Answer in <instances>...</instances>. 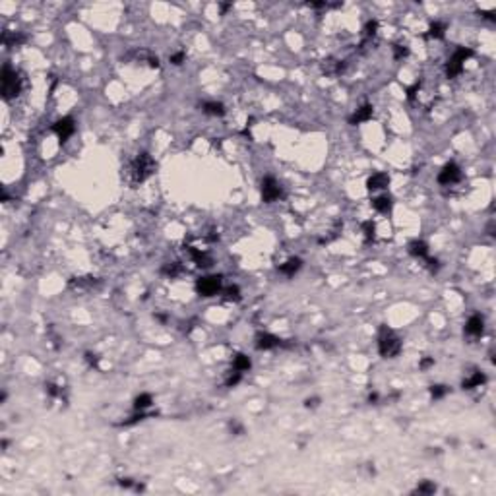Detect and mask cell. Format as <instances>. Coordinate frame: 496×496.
<instances>
[{"instance_id": "6da1fadb", "label": "cell", "mask_w": 496, "mask_h": 496, "mask_svg": "<svg viewBox=\"0 0 496 496\" xmlns=\"http://www.w3.org/2000/svg\"><path fill=\"white\" fill-rule=\"evenodd\" d=\"M23 88V78L20 72H16L10 64L2 68V97L6 101L14 99L20 95V91Z\"/></svg>"}, {"instance_id": "7a4b0ae2", "label": "cell", "mask_w": 496, "mask_h": 496, "mask_svg": "<svg viewBox=\"0 0 496 496\" xmlns=\"http://www.w3.org/2000/svg\"><path fill=\"white\" fill-rule=\"evenodd\" d=\"M155 161L149 153H140L138 157L132 161L130 165V177H132V182L134 184H140V182L148 181L153 173H155Z\"/></svg>"}, {"instance_id": "3957f363", "label": "cell", "mask_w": 496, "mask_h": 496, "mask_svg": "<svg viewBox=\"0 0 496 496\" xmlns=\"http://www.w3.org/2000/svg\"><path fill=\"white\" fill-rule=\"evenodd\" d=\"M378 353L384 359H396L401 353V339L397 338L392 330L382 328L380 338H378Z\"/></svg>"}, {"instance_id": "277c9868", "label": "cell", "mask_w": 496, "mask_h": 496, "mask_svg": "<svg viewBox=\"0 0 496 496\" xmlns=\"http://www.w3.org/2000/svg\"><path fill=\"white\" fill-rule=\"evenodd\" d=\"M223 289V277L221 275H205L196 281V293L200 297H215Z\"/></svg>"}, {"instance_id": "5b68a950", "label": "cell", "mask_w": 496, "mask_h": 496, "mask_svg": "<svg viewBox=\"0 0 496 496\" xmlns=\"http://www.w3.org/2000/svg\"><path fill=\"white\" fill-rule=\"evenodd\" d=\"M473 56V50L471 49H465V47H459L453 50V54L450 56V60L446 62V76L448 78H455L457 74H461L463 70V62Z\"/></svg>"}, {"instance_id": "8992f818", "label": "cell", "mask_w": 496, "mask_h": 496, "mask_svg": "<svg viewBox=\"0 0 496 496\" xmlns=\"http://www.w3.org/2000/svg\"><path fill=\"white\" fill-rule=\"evenodd\" d=\"M279 198H283V188L281 184L275 181L273 177H264L262 179V202L264 203H273L277 202Z\"/></svg>"}, {"instance_id": "52a82bcc", "label": "cell", "mask_w": 496, "mask_h": 496, "mask_svg": "<svg viewBox=\"0 0 496 496\" xmlns=\"http://www.w3.org/2000/svg\"><path fill=\"white\" fill-rule=\"evenodd\" d=\"M52 132L58 136V142H60V144H66L68 138L76 132V122H74V118H72V116H64V118L56 120V122L52 124Z\"/></svg>"}, {"instance_id": "ba28073f", "label": "cell", "mask_w": 496, "mask_h": 496, "mask_svg": "<svg viewBox=\"0 0 496 496\" xmlns=\"http://www.w3.org/2000/svg\"><path fill=\"white\" fill-rule=\"evenodd\" d=\"M459 179H461V169H459L453 161L446 163V165L442 167V171L438 173V177H436L438 184H442V186H450V184L457 182Z\"/></svg>"}, {"instance_id": "9c48e42d", "label": "cell", "mask_w": 496, "mask_h": 496, "mask_svg": "<svg viewBox=\"0 0 496 496\" xmlns=\"http://www.w3.org/2000/svg\"><path fill=\"white\" fill-rule=\"evenodd\" d=\"M281 343H283V341L277 338V336H273V334H258V336H256V341H254V345H256L258 351L277 349V347H281Z\"/></svg>"}, {"instance_id": "30bf717a", "label": "cell", "mask_w": 496, "mask_h": 496, "mask_svg": "<svg viewBox=\"0 0 496 496\" xmlns=\"http://www.w3.org/2000/svg\"><path fill=\"white\" fill-rule=\"evenodd\" d=\"M372 114H374V109H372V105L370 103H364L362 107H359L355 113L351 114L349 118H347V122L351 124V126H357V124H362V122H366V120H370L372 118Z\"/></svg>"}, {"instance_id": "8fae6325", "label": "cell", "mask_w": 496, "mask_h": 496, "mask_svg": "<svg viewBox=\"0 0 496 496\" xmlns=\"http://www.w3.org/2000/svg\"><path fill=\"white\" fill-rule=\"evenodd\" d=\"M485 332V320L481 314H473L465 324V334L469 338H481Z\"/></svg>"}, {"instance_id": "7c38bea8", "label": "cell", "mask_w": 496, "mask_h": 496, "mask_svg": "<svg viewBox=\"0 0 496 496\" xmlns=\"http://www.w3.org/2000/svg\"><path fill=\"white\" fill-rule=\"evenodd\" d=\"M388 184H390V177H388L386 173H374V175L368 177L366 188H368L370 192H378V190L388 188Z\"/></svg>"}, {"instance_id": "4fadbf2b", "label": "cell", "mask_w": 496, "mask_h": 496, "mask_svg": "<svg viewBox=\"0 0 496 496\" xmlns=\"http://www.w3.org/2000/svg\"><path fill=\"white\" fill-rule=\"evenodd\" d=\"M186 250L190 252V256H192V260H194V264L198 268H211L213 260H211V256L207 252H202V250H198L194 247H186Z\"/></svg>"}, {"instance_id": "5bb4252c", "label": "cell", "mask_w": 496, "mask_h": 496, "mask_svg": "<svg viewBox=\"0 0 496 496\" xmlns=\"http://www.w3.org/2000/svg\"><path fill=\"white\" fill-rule=\"evenodd\" d=\"M322 70L326 76H339L345 70V60H336V58H328L322 62Z\"/></svg>"}, {"instance_id": "9a60e30c", "label": "cell", "mask_w": 496, "mask_h": 496, "mask_svg": "<svg viewBox=\"0 0 496 496\" xmlns=\"http://www.w3.org/2000/svg\"><path fill=\"white\" fill-rule=\"evenodd\" d=\"M409 254L411 256H415V258H421V260H427L429 258V245L427 243H423V241H411L409 243Z\"/></svg>"}, {"instance_id": "2e32d148", "label": "cell", "mask_w": 496, "mask_h": 496, "mask_svg": "<svg viewBox=\"0 0 496 496\" xmlns=\"http://www.w3.org/2000/svg\"><path fill=\"white\" fill-rule=\"evenodd\" d=\"M485 382H487V376H485L481 370H475V372H471V376L463 378L461 388H463V390H473V388H481Z\"/></svg>"}, {"instance_id": "e0dca14e", "label": "cell", "mask_w": 496, "mask_h": 496, "mask_svg": "<svg viewBox=\"0 0 496 496\" xmlns=\"http://www.w3.org/2000/svg\"><path fill=\"white\" fill-rule=\"evenodd\" d=\"M95 277H74L72 281H70V287L74 289V291H90L95 287Z\"/></svg>"}, {"instance_id": "ac0fdd59", "label": "cell", "mask_w": 496, "mask_h": 496, "mask_svg": "<svg viewBox=\"0 0 496 496\" xmlns=\"http://www.w3.org/2000/svg\"><path fill=\"white\" fill-rule=\"evenodd\" d=\"M300 268H302V260H300V258H289L285 264L279 266V273H283V275H287V277H293Z\"/></svg>"}, {"instance_id": "d6986e66", "label": "cell", "mask_w": 496, "mask_h": 496, "mask_svg": "<svg viewBox=\"0 0 496 496\" xmlns=\"http://www.w3.org/2000/svg\"><path fill=\"white\" fill-rule=\"evenodd\" d=\"M446 31H448V23H444V22H432L429 25L427 37H429V39H444V37H446Z\"/></svg>"}, {"instance_id": "ffe728a7", "label": "cell", "mask_w": 496, "mask_h": 496, "mask_svg": "<svg viewBox=\"0 0 496 496\" xmlns=\"http://www.w3.org/2000/svg\"><path fill=\"white\" fill-rule=\"evenodd\" d=\"M376 31H378V22H376V20H370V22L364 25V29H362V43H361V47L372 45V39L376 37Z\"/></svg>"}, {"instance_id": "44dd1931", "label": "cell", "mask_w": 496, "mask_h": 496, "mask_svg": "<svg viewBox=\"0 0 496 496\" xmlns=\"http://www.w3.org/2000/svg\"><path fill=\"white\" fill-rule=\"evenodd\" d=\"M372 207H374L376 211H380V213H388V211H392V207H394V200H392V196L382 194V196H378V198L372 200Z\"/></svg>"}, {"instance_id": "7402d4cb", "label": "cell", "mask_w": 496, "mask_h": 496, "mask_svg": "<svg viewBox=\"0 0 496 496\" xmlns=\"http://www.w3.org/2000/svg\"><path fill=\"white\" fill-rule=\"evenodd\" d=\"M202 111L209 116H223L225 114V107L223 103H217V101H207L202 105Z\"/></svg>"}, {"instance_id": "603a6c76", "label": "cell", "mask_w": 496, "mask_h": 496, "mask_svg": "<svg viewBox=\"0 0 496 496\" xmlns=\"http://www.w3.org/2000/svg\"><path fill=\"white\" fill-rule=\"evenodd\" d=\"M250 366H252V362H250V359H248L245 353H237L235 355V359H233V368L235 370H239V372L245 374V372L250 370Z\"/></svg>"}, {"instance_id": "cb8c5ba5", "label": "cell", "mask_w": 496, "mask_h": 496, "mask_svg": "<svg viewBox=\"0 0 496 496\" xmlns=\"http://www.w3.org/2000/svg\"><path fill=\"white\" fill-rule=\"evenodd\" d=\"M161 273H163V275H167V277H171V279L179 277V275L182 273L181 262H169V264H165V266L161 268Z\"/></svg>"}, {"instance_id": "d4e9b609", "label": "cell", "mask_w": 496, "mask_h": 496, "mask_svg": "<svg viewBox=\"0 0 496 496\" xmlns=\"http://www.w3.org/2000/svg\"><path fill=\"white\" fill-rule=\"evenodd\" d=\"M151 403H153L151 394H140L134 399V409L136 411H146L148 407H151Z\"/></svg>"}, {"instance_id": "484cf974", "label": "cell", "mask_w": 496, "mask_h": 496, "mask_svg": "<svg viewBox=\"0 0 496 496\" xmlns=\"http://www.w3.org/2000/svg\"><path fill=\"white\" fill-rule=\"evenodd\" d=\"M430 397L432 399H442L444 396H448V392H450V388L448 386H442V384H436V386H430Z\"/></svg>"}, {"instance_id": "4316f807", "label": "cell", "mask_w": 496, "mask_h": 496, "mask_svg": "<svg viewBox=\"0 0 496 496\" xmlns=\"http://www.w3.org/2000/svg\"><path fill=\"white\" fill-rule=\"evenodd\" d=\"M223 298H225V300H233V302L241 300V289H239L237 285L227 287V289H223Z\"/></svg>"}, {"instance_id": "83f0119b", "label": "cell", "mask_w": 496, "mask_h": 496, "mask_svg": "<svg viewBox=\"0 0 496 496\" xmlns=\"http://www.w3.org/2000/svg\"><path fill=\"white\" fill-rule=\"evenodd\" d=\"M417 493L419 495H434L436 493V485L434 483H430V481H423V483H419V487H417Z\"/></svg>"}, {"instance_id": "f1b7e54d", "label": "cell", "mask_w": 496, "mask_h": 496, "mask_svg": "<svg viewBox=\"0 0 496 496\" xmlns=\"http://www.w3.org/2000/svg\"><path fill=\"white\" fill-rule=\"evenodd\" d=\"M241 380H243V372H239V370L233 368V370L229 372V376L225 378V386L227 388H235Z\"/></svg>"}, {"instance_id": "f546056e", "label": "cell", "mask_w": 496, "mask_h": 496, "mask_svg": "<svg viewBox=\"0 0 496 496\" xmlns=\"http://www.w3.org/2000/svg\"><path fill=\"white\" fill-rule=\"evenodd\" d=\"M362 231H364V239L370 243L374 239V225H372V221H364L362 223Z\"/></svg>"}, {"instance_id": "4dcf8cb0", "label": "cell", "mask_w": 496, "mask_h": 496, "mask_svg": "<svg viewBox=\"0 0 496 496\" xmlns=\"http://www.w3.org/2000/svg\"><path fill=\"white\" fill-rule=\"evenodd\" d=\"M45 392L50 396V397H62V390L54 384H45Z\"/></svg>"}, {"instance_id": "1f68e13d", "label": "cell", "mask_w": 496, "mask_h": 496, "mask_svg": "<svg viewBox=\"0 0 496 496\" xmlns=\"http://www.w3.org/2000/svg\"><path fill=\"white\" fill-rule=\"evenodd\" d=\"M407 54H409V49H407L405 45H396V47H394V56H396L397 60L405 58Z\"/></svg>"}, {"instance_id": "d6a6232c", "label": "cell", "mask_w": 496, "mask_h": 496, "mask_svg": "<svg viewBox=\"0 0 496 496\" xmlns=\"http://www.w3.org/2000/svg\"><path fill=\"white\" fill-rule=\"evenodd\" d=\"M169 60H171V62H173L175 66H181L182 62L186 60V52H184V50H179V52L171 54V58H169Z\"/></svg>"}, {"instance_id": "836d02e7", "label": "cell", "mask_w": 496, "mask_h": 496, "mask_svg": "<svg viewBox=\"0 0 496 496\" xmlns=\"http://www.w3.org/2000/svg\"><path fill=\"white\" fill-rule=\"evenodd\" d=\"M229 429H231V432L233 434H237V436H241V434H245V427L237 421V419H233L231 423H229Z\"/></svg>"}, {"instance_id": "e575fe53", "label": "cell", "mask_w": 496, "mask_h": 496, "mask_svg": "<svg viewBox=\"0 0 496 496\" xmlns=\"http://www.w3.org/2000/svg\"><path fill=\"white\" fill-rule=\"evenodd\" d=\"M419 90H421V82H415V84H413V86H411V88L407 90V97H409V99L413 101V99H415V95H417V91H419Z\"/></svg>"}, {"instance_id": "d590c367", "label": "cell", "mask_w": 496, "mask_h": 496, "mask_svg": "<svg viewBox=\"0 0 496 496\" xmlns=\"http://www.w3.org/2000/svg\"><path fill=\"white\" fill-rule=\"evenodd\" d=\"M86 361H88L90 366H97V364H99V357L93 355V353H86Z\"/></svg>"}, {"instance_id": "8d00e7d4", "label": "cell", "mask_w": 496, "mask_h": 496, "mask_svg": "<svg viewBox=\"0 0 496 496\" xmlns=\"http://www.w3.org/2000/svg\"><path fill=\"white\" fill-rule=\"evenodd\" d=\"M432 364H434V359H423V361L419 362V368H421V370H427V368L432 366Z\"/></svg>"}, {"instance_id": "74e56055", "label": "cell", "mask_w": 496, "mask_h": 496, "mask_svg": "<svg viewBox=\"0 0 496 496\" xmlns=\"http://www.w3.org/2000/svg\"><path fill=\"white\" fill-rule=\"evenodd\" d=\"M318 403H320V399H318V397H312V399H306V401H304V407H306V409H310V407L314 409V407H318Z\"/></svg>"}, {"instance_id": "f35d334b", "label": "cell", "mask_w": 496, "mask_h": 496, "mask_svg": "<svg viewBox=\"0 0 496 496\" xmlns=\"http://www.w3.org/2000/svg\"><path fill=\"white\" fill-rule=\"evenodd\" d=\"M368 401H370V403H372V401H378V394H370V396H368Z\"/></svg>"}, {"instance_id": "ab89813d", "label": "cell", "mask_w": 496, "mask_h": 496, "mask_svg": "<svg viewBox=\"0 0 496 496\" xmlns=\"http://www.w3.org/2000/svg\"><path fill=\"white\" fill-rule=\"evenodd\" d=\"M155 318H157L159 322H163V324L167 322V316H165V314H155Z\"/></svg>"}]
</instances>
